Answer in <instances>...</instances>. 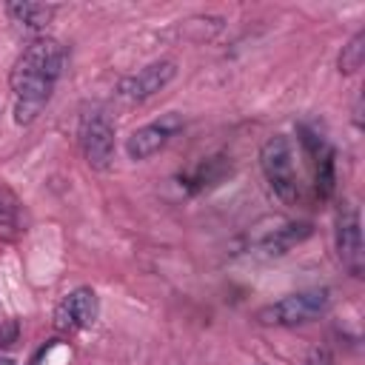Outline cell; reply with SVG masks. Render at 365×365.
<instances>
[{
    "instance_id": "6da1fadb",
    "label": "cell",
    "mask_w": 365,
    "mask_h": 365,
    "mask_svg": "<svg viewBox=\"0 0 365 365\" xmlns=\"http://www.w3.org/2000/svg\"><path fill=\"white\" fill-rule=\"evenodd\" d=\"M63 46L51 37H37L34 43L26 46V51L14 60L11 74H9V86L17 97L14 103V120L17 123H31L37 120V114L43 111V106L48 103L57 77L63 74Z\"/></svg>"
},
{
    "instance_id": "7a4b0ae2",
    "label": "cell",
    "mask_w": 365,
    "mask_h": 365,
    "mask_svg": "<svg viewBox=\"0 0 365 365\" xmlns=\"http://www.w3.org/2000/svg\"><path fill=\"white\" fill-rule=\"evenodd\" d=\"M331 305L328 288H311V291H297L288 294L277 302H268L257 311L259 325H279V328H294L319 319Z\"/></svg>"
},
{
    "instance_id": "3957f363",
    "label": "cell",
    "mask_w": 365,
    "mask_h": 365,
    "mask_svg": "<svg viewBox=\"0 0 365 365\" xmlns=\"http://www.w3.org/2000/svg\"><path fill=\"white\" fill-rule=\"evenodd\" d=\"M259 165H262L268 185L274 188V194L282 202L294 205L299 200V177H297V165H294V148L285 134H274L262 143Z\"/></svg>"
},
{
    "instance_id": "277c9868",
    "label": "cell",
    "mask_w": 365,
    "mask_h": 365,
    "mask_svg": "<svg viewBox=\"0 0 365 365\" xmlns=\"http://www.w3.org/2000/svg\"><path fill=\"white\" fill-rule=\"evenodd\" d=\"M80 151L91 168H108L114 160V123L106 111H86L80 120Z\"/></svg>"
},
{
    "instance_id": "5b68a950",
    "label": "cell",
    "mask_w": 365,
    "mask_h": 365,
    "mask_svg": "<svg viewBox=\"0 0 365 365\" xmlns=\"http://www.w3.org/2000/svg\"><path fill=\"white\" fill-rule=\"evenodd\" d=\"M334 240H336V257L348 268V274L362 277V228H359V211L351 202H342L336 208Z\"/></svg>"
},
{
    "instance_id": "8992f818",
    "label": "cell",
    "mask_w": 365,
    "mask_h": 365,
    "mask_svg": "<svg viewBox=\"0 0 365 365\" xmlns=\"http://www.w3.org/2000/svg\"><path fill=\"white\" fill-rule=\"evenodd\" d=\"M97 319V294L91 288H74L54 308V328L60 334H74Z\"/></svg>"
},
{
    "instance_id": "52a82bcc",
    "label": "cell",
    "mask_w": 365,
    "mask_h": 365,
    "mask_svg": "<svg viewBox=\"0 0 365 365\" xmlns=\"http://www.w3.org/2000/svg\"><path fill=\"white\" fill-rule=\"evenodd\" d=\"M174 74H177L174 60H157V63H148L145 68H140L137 74L123 77L117 91H120V97H125L131 103H143V100L154 97L157 91H163L174 80Z\"/></svg>"
},
{
    "instance_id": "ba28073f",
    "label": "cell",
    "mask_w": 365,
    "mask_h": 365,
    "mask_svg": "<svg viewBox=\"0 0 365 365\" xmlns=\"http://www.w3.org/2000/svg\"><path fill=\"white\" fill-rule=\"evenodd\" d=\"M180 125H182V123H180L177 114H165L163 120L137 128V131L125 140V154H128L131 160H148V157H154V154L180 131Z\"/></svg>"
},
{
    "instance_id": "9c48e42d",
    "label": "cell",
    "mask_w": 365,
    "mask_h": 365,
    "mask_svg": "<svg viewBox=\"0 0 365 365\" xmlns=\"http://www.w3.org/2000/svg\"><path fill=\"white\" fill-rule=\"evenodd\" d=\"M302 134V145L308 148V154L314 157V191L319 200H328L334 194V182H336V171H334V148L314 131L299 128Z\"/></svg>"
},
{
    "instance_id": "30bf717a",
    "label": "cell",
    "mask_w": 365,
    "mask_h": 365,
    "mask_svg": "<svg viewBox=\"0 0 365 365\" xmlns=\"http://www.w3.org/2000/svg\"><path fill=\"white\" fill-rule=\"evenodd\" d=\"M228 174H231V160L222 157V154H217V157L200 160L191 171H185V174L180 177V182H182L188 191H205V188L220 185Z\"/></svg>"
},
{
    "instance_id": "8fae6325",
    "label": "cell",
    "mask_w": 365,
    "mask_h": 365,
    "mask_svg": "<svg viewBox=\"0 0 365 365\" xmlns=\"http://www.w3.org/2000/svg\"><path fill=\"white\" fill-rule=\"evenodd\" d=\"M311 234H314V225H311V222H285V225L274 228L268 237H262V240H259V248H262L265 254L279 257V254H288L297 242L308 240Z\"/></svg>"
},
{
    "instance_id": "7c38bea8",
    "label": "cell",
    "mask_w": 365,
    "mask_h": 365,
    "mask_svg": "<svg viewBox=\"0 0 365 365\" xmlns=\"http://www.w3.org/2000/svg\"><path fill=\"white\" fill-rule=\"evenodd\" d=\"M6 11H9V17L20 26V29H26V31H40V29H46L48 23H51V17L57 14V6H51V3H9L6 6Z\"/></svg>"
},
{
    "instance_id": "4fadbf2b",
    "label": "cell",
    "mask_w": 365,
    "mask_h": 365,
    "mask_svg": "<svg viewBox=\"0 0 365 365\" xmlns=\"http://www.w3.org/2000/svg\"><path fill=\"white\" fill-rule=\"evenodd\" d=\"M20 234V205L11 191L0 188V237L14 240Z\"/></svg>"
},
{
    "instance_id": "5bb4252c",
    "label": "cell",
    "mask_w": 365,
    "mask_h": 365,
    "mask_svg": "<svg viewBox=\"0 0 365 365\" xmlns=\"http://www.w3.org/2000/svg\"><path fill=\"white\" fill-rule=\"evenodd\" d=\"M362 63H365V31H356L348 40V46H342L336 66L342 74H356L362 68Z\"/></svg>"
},
{
    "instance_id": "9a60e30c",
    "label": "cell",
    "mask_w": 365,
    "mask_h": 365,
    "mask_svg": "<svg viewBox=\"0 0 365 365\" xmlns=\"http://www.w3.org/2000/svg\"><path fill=\"white\" fill-rule=\"evenodd\" d=\"M302 365H331V354H328V348H314V351L305 356Z\"/></svg>"
},
{
    "instance_id": "2e32d148",
    "label": "cell",
    "mask_w": 365,
    "mask_h": 365,
    "mask_svg": "<svg viewBox=\"0 0 365 365\" xmlns=\"http://www.w3.org/2000/svg\"><path fill=\"white\" fill-rule=\"evenodd\" d=\"M14 339H17V322L9 319V322L0 325V345H11Z\"/></svg>"
},
{
    "instance_id": "e0dca14e",
    "label": "cell",
    "mask_w": 365,
    "mask_h": 365,
    "mask_svg": "<svg viewBox=\"0 0 365 365\" xmlns=\"http://www.w3.org/2000/svg\"><path fill=\"white\" fill-rule=\"evenodd\" d=\"M359 111H362V97H356V106H354V123L356 125H362V114Z\"/></svg>"
},
{
    "instance_id": "ac0fdd59",
    "label": "cell",
    "mask_w": 365,
    "mask_h": 365,
    "mask_svg": "<svg viewBox=\"0 0 365 365\" xmlns=\"http://www.w3.org/2000/svg\"><path fill=\"white\" fill-rule=\"evenodd\" d=\"M0 365H11V362H9V359H0Z\"/></svg>"
}]
</instances>
